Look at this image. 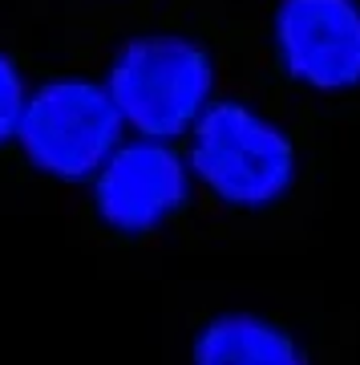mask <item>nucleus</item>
I'll use <instances>...</instances> for the list:
<instances>
[{
  "mask_svg": "<svg viewBox=\"0 0 360 365\" xmlns=\"http://www.w3.org/2000/svg\"><path fill=\"white\" fill-rule=\"evenodd\" d=\"M25 81H21V69L13 66V57L0 53V143L16 138V122H21V110H25Z\"/></svg>",
  "mask_w": 360,
  "mask_h": 365,
  "instance_id": "obj_7",
  "label": "nucleus"
},
{
  "mask_svg": "<svg viewBox=\"0 0 360 365\" xmlns=\"http://www.w3.org/2000/svg\"><path fill=\"white\" fill-rule=\"evenodd\" d=\"M186 167L158 138L117 143V150L97 167V215L110 227L142 235L186 203Z\"/></svg>",
  "mask_w": 360,
  "mask_h": 365,
  "instance_id": "obj_5",
  "label": "nucleus"
},
{
  "mask_svg": "<svg viewBox=\"0 0 360 365\" xmlns=\"http://www.w3.org/2000/svg\"><path fill=\"white\" fill-rule=\"evenodd\" d=\"M215 69L186 37H138L117 53L105 90L117 114L142 138L170 143L194 126L206 110Z\"/></svg>",
  "mask_w": 360,
  "mask_h": 365,
  "instance_id": "obj_1",
  "label": "nucleus"
},
{
  "mask_svg": "<svg viewBox=\"0 0 360 365\" xmlns=\"http://www.w3.org/2000/svg\"><path fill=\"white\" fill-rule=\"evenodd\" d=\"M122 114L105 86L85 78H57L25 98L16 138L28 163L53 179L78 182L97 175L122 143Z\"/></svg>",
  "mask_w": 360,
  "mask_h": 365,
  "instance_id": "obj_3",
  "label": "nucleus"
},
{
  "mask_svg": "<svg viewBox=\"0 0 360 365\" xmlns=\"http://www.w3.org/2000/svg\"><path fill=\"white\" fill-rule=\"evenodd\" d=\"M194 365H308L283 329L247 313L219 317L194 341Z\"/></svg>",
  "mask_w": 360,
  "mask_h": 365,
  "instance_id": "obj_6",
  "label": "nucleus"
},
{
  "mask_svg": "<svg viewBox=\"0 0 360 365\" xmlns=\"http://www.w3.org/2000/svg\"><path fill=\"white\" fill-rule=\"evenodd\" d=\"M191 130L194 175L231 207H268L296 179V155L287 134L247 106H206Z\"/></svg>",
  "mask_w": 360,
  "mask_h": 365,
  "instance_id": "obj_2",
  "label": "nucleus"
},
{
  "mask_svg": "<svg viewBox=\"0 0 360 365\" xmlns=\"http://www.w3.org/2000/svg\"><path fill=\"white\" fill-rule=\"evenodd\" d=\"M283 69L316 90L360 86V4L356 0H283L275 13Z\"/></svg>",
  "mask_w": 360,
  "mask_h": 365,
  "instance_id": "obj_4",
  "label": "nucleus"
}]
</instances>
